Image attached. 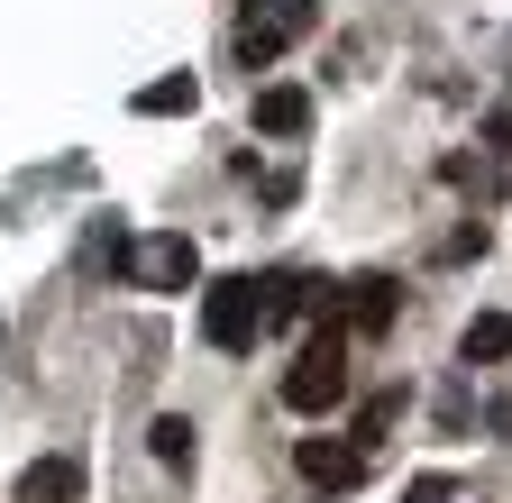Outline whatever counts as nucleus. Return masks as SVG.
I'll list each match as a JSON object with an SVG mask.
<instances>
[{
  "label": "nucleus",
  "mask_w": 512,
  "mask_h": 503,
  "mask_svg": "<svg viewBox=\"0 0 512 503\" xmlns=\"http://www.w3.org/2000/svg\"><path fill=\"white\" fill-rule=\"evenodd\" d=\"M19 503H83V458L74 449H46L19 467Z\"/></svg>",
  "instance_id": "nucleus-7"
},
{
  "label": "nucleus",
  "mask_w": 512,
  "mask_h": 503,
  "mask_svg": "<svg viewBox=\"0 0 512 503\" xmlns=\"http://www.w3.org/2000/svg\"><path fill=\"white\" fill-rule=\"evenodd\" d=\"M311 129V92L302 83H266L256 92V138H302Z\"/></svg>",
  "instance_id": "nucleus-8"
},
{
  "label": "nucleus",
  "mask_w": 512,
  "mask_h": 503,
  "mask_svg": "<svg viewBox=\"0 0 512 503\" xmlns=\"http://www.w3.org/2000/svg\"><path fill=\"white\" fill-rule=\"evenodd\" d=\"M202 339L220 357H247L266 339V275H211L202 284Z\"/></svg>",
  "instance_id": "nucleus-2"
},
{
  "label": "nucleus",
  "mask_w": 512,
  "mask_h": 503,
  "mask_svg": "<svg viewBox=\"0 0 512 503\" xmlns=\"http://www.w3.org/2000/svg\"><path fill=\"white\" fill-rule=\"evenodd\" d=\"M512 357V321L503 311H476V321L458 330V366H503Z\"/></svg>",
  "instance_id": "nucleus-10"
},
{
  "label": "nucleus",
  "mask_w": 512,
  "mask_h": 503,
  "mask_svg": "<svg viewBox=\"0 0 512 503\" xmlns=\"http://www.w3.org/2000/svg\"><path fill=\"white\" fill-rule=\"evenodd\" d=\"M128 110H138V119H192V110H202V74H165V83H147Z\"/></svg>",
  "instance_id": "nucleus-9"
},
{
  "label": "nucleus",
  "mask_w": 512,
  "mask_h": 503,
  "mask_svg": "<svg viewBox=\"0 0 512 503\" xmlns=\"http://www.w3.org/2000/svg\"><path fill=\"white\" fill-rule=\"evenodd\" d=\"M394 311H403V284L394 275H357L339 293V330L348 339H384V330H394Z\"/></svg>",
  "instance_id": "nucleus-6"
},
{
  "label": "nucleus",
  "mask_w": 512,
  "mask_h": 503,
  "mask_svg": "<svg viewBox=\"0 0 512 503\" xmlns=\"http://www.w3.org/2000/svg\"><path fill=\"white\" fill-rule=\"evenodd\" d=\"M192 439H202V430H192V412H156V421H147V458H156V467H192Z\"/></svg>",
  "instance_id": "nucleus-12"
},
{
  "label": "nucleus",
  "mask_w": 512,
  "mask_h": 503,
  "mask_svg": "<svg viewBox=\"0 0 512 503\" xmlns=\"http://www.w3.org/2000/svg\"><path fill=\"white\" fill-rule=\"evenodd\" d=\"M293 467H302L311 494H357V485H366V449H357V439H339V430L293 439Z\"/></svg>",
  "instance_id": "nucleus-4"
},
{
  "label": "nucleus",
  "mask_w": 512,
  "mask_h": 503,
  "mask_svg": "<svg viewBox=\"0 0 512 503\" xmlns=\"http://www.w3.org/2000/svg\"><path fill=\"white\" fill-rule=\"evenodd\" d=\"M275 394H284V412H302V421H330V412L348 403V330H339V311L302 339V357L284 366Z\"/></svg>",
  "instance_id": "nucleus-1"
},
{
  "label": "nucleus",
  "mask_w": 512,
  "mask_h": 503,
  "mask_svg": "<svg viewBox=\"0 0 512 503\" xmlns=\"http://www.w3.org/2000/svg\"><path fill=\"white\" fill-rule=\"evenodd\" d=\"M412 412V385H375L366 403H357V421H348V439H357V449H366V439H384V430H394Z\"/></svg>",
  "instance_id": "nucleus-11"
},
{
  "label": "nucleus",
  "mask_w": 512,
  "mask_h": 503,
  "mask_svg": "<svg viewBox=\"0 0 512 503\" xmlns=\"http://www.w3.org/2000/svg\"><path fill=\"white\" fill-rule=\"evenodd\" d=\"M403 503H458V485H448V476H412Z\"/></svg>",
  "instance_id": "nucleus-14"
},
{
  "label": "nucleus",
  "mask_w": 512,
  "mask_h": 503,
  "mask_svg": "<svg viewBox=\"0 0 512 503\" xmlns=\"http://www.w3.org/2000/svg\"><path fill=\"white\" fill-rule=\"evenodd\" d=\"M92 275H138V238H128L119 220L92 229Z\"/></svg>",
  "instance_id": "nucleus-13"
},
{
  "label": "nucleus",
  "mask_w": 512,
  "mask_h": 503,
  "mask_svg": "<svg viewBox=\"0 0 512 503\" xmlns=\"http://www.w3.org/2000/svg\"><path fill=\"white\" fill-rule=\"evenodd\" d=\"M485 421H494V439H512V403H494V412H485Z\"/></svg>",
  "instance_id": "nucleus-15"
},
{
  "label": "nucleus",
  "mask_w": 512,
  "mask_h": 503,
  "mask_svg": "<svg viewBox=\"0 0 512 503\" xmlns=\"http://www.w3.org/2000/svg\"><path fill=\"white\" fill-rule=\"evenodd\" d=\"M311 28H320V0H247L238 28H229V55H238L247 74H266L275 55H284V46H302Z\"/></svg>",
  "instance_id": "nucleus-3"
},
{
  "label": "nucleus",
  "mask_w": 512,
  "mask_h": 503,
  "mask_svg": "<svg viewBox=\"0 0 512 503\" xmlns=\"http://www.w3.org/2000/svg\"><path fill=\"white\" fill-rule=\"evenodd\" d=\"M138 284H147V293H202V247H192L183 229L147 238V247H138Z\"/></svg>",
  "instance_id": "nucleus-5"
}]
</instances>
